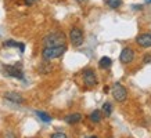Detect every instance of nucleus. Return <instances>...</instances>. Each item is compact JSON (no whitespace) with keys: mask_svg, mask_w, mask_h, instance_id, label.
<instances>
[{"mask_svg":"<svg viewBox=\"0 0 151 138\" xmlns=\"http://www.w3.org/2000/svg\"><path fill=\"white\" fill-rule=\"evenodd\" d=\"M65 41H67V37L63 32H51L45 36L43 44H45V47H55L65 44Z\"/></svg>","mask_w":151,"mask_h":138,"instance_id":"obj_1","label":"nucleus"},{"mask_svg":"<svg viewBox=\"0 0 151 138\" xmlns=\"http://www.w3.org/2000/svg\"><path fill=\"white\" fill-rule=\"evenodd\" d=\"M65 51H67V44L55 46V47H45L42 50V57H43L45 61H51L55 60V58H60Z\"/></svg>","mask_w":151,"mask_h":138,"instance_id":"obj_2","label":"nucleus"},{"mask_svg":"<svg viewBox=\"0 0 151 138\" xmlns=\"http://www.w3.org/2000/svg\"><path fill=\"white\" fill-rule=\"evenodd\" d=\"M3 69H4V72L9 75L10 78L24 79V72H22V65H21V62H17V64H14V65H4Z\"/></svg>","mask_w":151,"mask_h":138,"instance_id":"obj_3","label":"nucleus"},{"mask_svg":"<svg viewBox=\"0 0 151 138\" xmlns=\"http://www.w3.org/2000/svg\"><path fill=\"white\" fill-rule=\"evenodd\" d=\"M69 40L72 43V46L75 47H79L83 44V40H85V37H83V32L81 28H72L71 31H69Z\"/></svg>","mask_w":151,"mask_h":138,"instance_id":"obj_4","label":"nucleus"},{"mask_svg":"<svg viewBox=\"0 0 151 138\" xmlns=\"http://www.w3.org/2000/svg\"><path fill=\"white\" fill-rule=\"evenodd\" d=\"M112 97L115 98L116 102H124L128 98V91L121 83H115L114 87H112Z\"/></svg>","mask_w":151,"mask_h":138,"instance_id":"obj_5","label":"nucleus"},{"mask_svg":"<svg viewBox=\"0 0 151 138\" xmlns=\"http://www.w3.org/2000/svg\"><path fill=\"white\" fill-rule=\"evenodd\" d=\"M82 78H83V83L86 84L87 87H94L97 84V76L93 69H90V68L85 69L82 73Z\"/></svg>","mask_w":151,"mask_h":138,"instance_id":"obj_6","label":"nucleus"},{"mask_svg":"<svg viewBox=\"0 0 151 138\" xmlns=\"http://www.w3.org/2000/svg\"><path fill=\"white\" fill-rule=\"evenodd\" d=\"M119 60L122 64H130L134 60V50L130 48V47H125L124 50L121 51V55H119Z\"/></svg>","mask_w":151,"mask_h":138,"instance_id":"obj_7","label":"nucleus"},{"mask_svg":"<svg viewBox=\"0 0 151 138\" xmlns=\"http://www.w3.org/2000/svg\"><path fill=\"white\" fill-rule=\"evenodd\" d=\"M136 43H137L140 47H144V48L151 47V33H143V35H139V36L136 37Z\"/></svg>","mask_w":151,"mask_h":138,"instance_id":"obj_8","label":"nucleus"},{"mask_svg":"<svg viewBox=\"0 0 151 138\" xmlns=\"http://www.w3.org/2000/svg\"><path fill=\"white\" fill-rule=\"evenodd\" d=\"M4 98L7 101L13 102V104H22L24 102V97L19 92H15V91H7L4 94Z\"/></svg>","mask_w":151,"mask_h":138,"instance_id":"obj_9","label":"nucleus"},{"mask_svg":"<svg viewBox=\"0 0 151 138\" xmlns=\"http://www.w3.org/2000/svg\"><path fill=\"white\" fill-rule=\"evenodd\" d=\"M64 120L68 124H76V123H79V122L82 120V115H81V113H71V115L65 116Z\"/></svg>","mask_w":151,"mask_h":138,"instance_id":"obj_10","label":"nucleus"},{"mask_svg":"<svg viewBox=\"0 0 151 138\" xmlns=\"http://www.w3.org/2000/svg\"><path fill=\"white\" fill-rule=\"evenodd\" d=\"M112 65V61H111L110 57H103L100 61H99V66L101 69H108Z\"/></svg>","mask_w":151,"mask_h":138,"instance_id":"obj_11","label":"nucleus"},{"mask_svg":"<svg viewBox=\"0 0 151 138\" xmlns=\"http://www.w3.org/2000/svg\"><path fill=\"white\" fill-rule=\"evenodd\" d=\"M89 119H90L92 123H100L101 122V112L97 109L93 110L92 113H90V116H89Z\"/></svg>","mask_w":151,"mask_h":138,"instance_id":"obj_12","label":"nucleus"},{"mask_svg":"<svg viewBox=\"0 0 151 138\" xmlns=\"http://www.w3.org/2000/svg\"><path fill=\"white\" fill-rule=\"evenodd\" d=\"M107 4L110 6L111 9L116 10V9H119V7L122 6V0H107Z\"/></svg>","mask_w":151,"mask_h":138,"instance_id":"obj_13","label":"nucleus"},{"mask_svg":"<svg viewBox=\"0 0 151 138\" xmlns=\"http://www.w3.org/2000/svg\"><path fill=\"white\" fill-rule=\"evenodd\" d=\"M101 109H103V113H104L105 116H110L111 113H112V105H111L110 102H105Z\"/></svg>","mask_w":151,"mask_h":138,"instance_id":"obj_14","label":"nucleus"},{"mask_svg":"<svg viewBox=\"0 0 151 138\" xmlns=\"http://www.w3.org/2000/svg\"><path fill=\"white\" fill-rule=\"evenodd\" d=\"M36 115L40 117L45 123H49V122H51V116L50 115H47V113H45V112H40V110H37L36 112Z\"/></svg>","mask_w":151,"mask_h":138,"instance_id":"obj_15","label":"nucleus"},{"mask_svg":"<svg viewBox=\"0 0 151 138\" xmlns=\"http://www.w3.org/2000/svg\"><path fill=\"white\" fill-rule=\"evenodd\" d=\"M4 47H19V43L18 41H14V40H7L3 43Z\"/></svg>","mask_w":151,"mask_h":138,"instance_id":"obj_16","label":"nucleus"},{"mask_svg":"<svg viewBox=\"0 0 151 138\" xmlns=\"http://www.w3.org/2000/svg\"><path fill=\"white\" fill-rule=\"evenodd\" d=\"M51 138H67V134L65 133H54L53 135H51Z\"/></svg>","mask_w":151,"mask_h":138,"instance_id":"obj_17","label":"nucleus"},{"mask_svg":"<svg viewBox=\"0 0 151 138\" xmlns=\"http://www.w3.org/2000/svg\"><path fill=\"white\" fill-rule=\"evenodd\" d=\"M144 64H148V62H151V55L150 54H146V57H144V61H143Z\"/></svg>","mask_w":151,"mask_h":138,"instance_id":"obj_18","label":"nucleus"},{"mask_svg":"<svg viewBox=\"0 0 151 138\" xmlns=\"http://www.w3.org/2000/svg\"><path fill=\"white\" fill-rule=\"evenodd\" d=\"M36 0H25V4H28V6H32L33 3H35Z\"/></svg>","mask_w":151,"mask_h":138,"instance_id":"obj_19","label":"nucleus"},{"mask_svg":"<svg viewBox=\"0 0 151 138\" xmlns=\"http://www.w3.org/2000/svg\"><path fill=\"white\" fill-rule=\"evenodd\" d=\"M76 1H78V3H81V4H82V3H86L87 0H76Z\"/></svg>","mask_w":151,"mask_h":138,"instance_id":"obj_20","label":"nucleus"},{"mask_svg":"<svg viewBox=\"0 0 151 138\" xmlns=\"http://www.w3.org/2000/svg\"><path fill=\"white\" fill-rule=\"evenodd\" d=\"M87 138H97L96 135H92V137H87Z\"/></svg>","mask_w":151,"mask_h":138,"instance_id":"obj_21","label":"nucleus"},{"mask_svg":"<svg viewBox=\"0 0 151 138\" xmlns=\"http://www.w3.org/2000/svg\"><path fill=\"white\" fill-rule=\"evenodd\" d=\"M146 1H147V3H151V0H146Z\"/></svg>","mask_w":151,"mask_h":138,"instance_id":"obj_22","label":"nucleus"}]
</instances>
